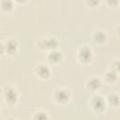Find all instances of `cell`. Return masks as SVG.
I'll list each match as a JSON object with an SVG mask.
<instances>
[{"label": "cell", "instance_id": "1", "mask_svg": "<svg viewBox=\"0 0 120 120\" xmlns=\"http://www.w3.org/2000/svg\"><path fill=\"white\" fill-rule=\"evenodd\" d=\"M78 59L82 64H88L93 59V52L91 48L86 45H83L80 48L78 52Z\"/></svg>", "mask_w": 120, "mask_h": 120}, {"label": "cell", "instance_id": "7", "mask_svg": "<svg viewBox=\"0 0 120 120\" xmlns=\"http://www.w3.org/2000/svg\"><path fill=\"white\" fill-rule=\"evenodd\" d=\"M18 46H19L18 41L16 39H14V38H10V39L7 40L6 45H3V50L4 49L6 50L7 54L12 55L18 51Z\"/></svg>", "mask_w": 120, "mask_h": 120}, {"label": "cell", "instance_id": "6", "mask_svg": "<svg viewBox=\"0 0 120 120\" xmlns=\"http://www.w3.org/2000/svg\"><path fill=\"white\" fill-rule=\"evenodd\" d=\"M36 73L40 79H43V80H47L51 77V69L49 68L47 65L42 64V63L37 66Z\"/></svg>", "mask_w": 120, "mask_h": 120}, {"label": "cell", "instance_id": "16", "mask_svg": "<svg viewBox=\"0 0 120 120\" xmlns=\"http://www.w3.org/2000/svg\"><path fill=\"white\" fill-rule=\"evenodd\" d=\"M106 3L111 8H115L120 4V0H106Z\"/></svg>", "mask_w": 120, "mask_h": 120}, {"label": "cell", "instance_id": "12", "mask_svg": "<svg viewBox=\"0 0 120 120\" xmlns=\"http://www.w3.org/2000/svg\"><path fill=\"white\" fill-rule=\"evenodd\" d=\"M14 1L13 0H2L1 1V8L5 12H9L13 9Z\"/></svg>", "mask_w": 120, "mask_h": 120}, {"label": "cell", "instance_id": "8", "mask_svg": "<svg viewBox=\"0 0 120 120\" xmlns=\"http://www.w3.org/2000/svg\"><path fill=\"white\" fill-rule=\"evenodd\" d=\"M100 86H101V81L97 77H92L85 82V88L91 91L98 90Z\"/></svg>", "mask_w": 120, "mask_h": 120}, {"label": "cell", "instance_id": "19", "mask_svg": "<svg viewBox=\"0 0 120 120\" xmlns=\"http://www.w3.org/2000/svg\"><path fill=\"white\" fill-rule=\"evenodd\" d=\"M117 34L120 36V24L118 25V27H117Z\"/></svg>", "mask_w": 120, "mask_h": 120}, {"label": "cell", "instance_id": "15", "mask_svg": "<svg viewBox=\"0 0 120 120\" xmlns=\"http://www.w3.org/2000/svg\"><path fill=\"white\" fill-rule=\"evenodd\" d=\"M112 69L117 74H120V59H117L112 63Z\"/></svg>", "mask_w": 120, "mask_h": 120}, {"label": "cell", "instance_id": "9", "mask_svg": "<svg viewBox=\"0 0 120 120\" xmlns=\"http://www.w3.org/2000/svg\"><path fill=\"white\" fill-rule=\"evenodd\" d=\"M47 58H48V60H49L51 63L56 64V63H59L60 60L62 59V53H61L60 52H58V51L52 50V51H50V52H48Z\"/></svg>", "mask_w": 120, "mask_h": 120}, {"label": "cell", "instance_id": "5", "mask_svg": "<svg viewBox=\"0 0 120 120\" xmlns=\"http://www.w3.org/2000/svg\"><path fill=\"white\" fill-rule=\"evenodd\" d=\"M90 105L96 112H101L105 108V100L100 96H95L91 99Z\"/></svg>", "mask_w": 120, "mask_h": 120}, {"label": "cell", "instance_id": "17", "mask_svg": "<svg viewBox=\"0 0 120 120\" xmlns=\"http://www.w3.org/2000/svg\"><path fill=\"white\" fill-rule=\"evenodd\" d=\"M99 4V0H86V5L90 8H96Z\"/></svg>", "mask_w": 120, "mask_h": 120}, {"label": "cell", "instance_id": "13", "mask_svg": "<svg viewBox=\"0 0 120 120\" xmlns=\"http://www.w3.org/2000/svg\"><path fill=\"white\" fill-rule=\"evenodd\" d=\"M108 103L111 106L117 107L120 105V97L116 94H111L108 96Z\"/></svg>", "mask_w": 120, "mask_h": 120}, {"label": "cell", "instance_id": "3", "mask_svg": "<svg viewBox=\"0 0 120 120\" xmlns=\"http://www.w3.org/2000/svg\"><path fill=\"white\" fill-rule=\"evenodd\" d=\"M38 46L43 50H50L52 51L58 46V41L54 38H45L39 40Z\"/></svg>", "mask_w": 120, "mask_h": 120}, {"label": "cell", "instance_id": "10", "mask_svg": "<svg viewBox=\"0 0 120 120\" xmlns=\"http://www.w3.org/2000/svg\"><path fill=\"white\" fill-rule=\"evenodd\" d=\"M93 38H94L95 42L101 44V43H104V42L106 41V39H107V35H106L103 31L98 30V31H96V32L94 33Z\"/></svg>", "mask_w": 120, "mask_h": 120}, {"label": "cell", "instance_id": "2", "mask_svg": "<svg viewBox=\"0 0 120 120\" xmlns=\"http://www.w3.org/2000/svg\"><path fill=\"white\" fill-rule=\"evenodd\" d=\"M53 98L56 102H58L60 104H65L70 99V93L68 89H63V88L57 89L54 92Z\"/></svg>", "mask_w": 120, "mask_h": 120}, {"label": "cell", "instance_id": "18", "mask_svg": "<svg viewBox=\"0 0 120 120\" xmlns=\"http://www.w3.org/2000/svg\"><path fill=\"white\" fill-rule=\"evenodd\" d=\"M13 1L16 3H19V4H22V3H25L27 0H13Z\"/></svg>", "mask_w": 120, "mask_h": 120}, {"label": "cell", "instance_id": "14", "mask_svg": "<svg viewBox=\"0 0 120 120\" xmlns=\"http://www.w3.org/2000/svg\"><path fill=\"white\" fill-rule=\"evenodd\" d=\"M33 118H35V119H48L49 116L47 115V113L45 112H37Z\"/></svg>", "mask_w": 120, "mask_h": 120}, {"label": "cell", "instance_id": "4", "mask_svg": "<svg viewBox=\"0 0 120 120\" xmlns=\"http://www.w3.org/2000/svg\"><path fill=\"white\" fill-rule=\"evenodd\" d=\"M4 98L8 104H14L18 100V93L13 87H7L4 90Z\"/></svg>", "mask_w": 120, "mask_h": 120}, {"label": "cell", "instance_id": "11", "mask_svg": "<svg viewBox=\"0 0 120 120\" xmlns=\"http://www.w3.org/2000/svg\"><path fill=\"white\" fill-rule=\"evenodd\" d=\"M117 78H118V74H117L113 69L108 70V71L105 73V80H106L109 83H113L114 82L117 81Z\"/></svg>", "mask_w": 120, "mask_h": 120}]
</instances>
